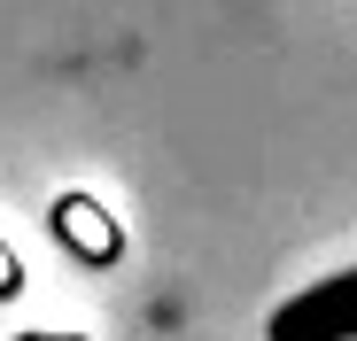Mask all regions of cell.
<instances>
[{"mask_svg":"<svg viewBox=\"0 0 357 341\" xmlns=\"http://www.w3.org/2000/svg\"><path fill=\"white\" fill-rule=\"evenodd\" d=\"M0 287H16V264H0Z\"/></svg>","mask_w":357,"mask_h":341,"instance_id":"obj_2","label":"cell"},{"mask_svg":"<svg viewBox=\"0 0 357 341\" xmlns=\"http://www.w3.org/2000/svg\"><path fill=\"white\" fill-rule=\"evenodd\" d=\"M264 333L272 341H357V271H334L319 287L287 295Z\"/></svg>","mask_w":357,"mask_h":341,"instance_id":"obj_1","label":"cell"}]
</instances>
